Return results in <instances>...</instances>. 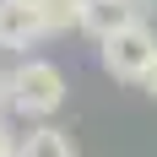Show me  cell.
Masks as SVG:
<instances>
[{"label":"cell","mask_w":157,"mask_h":157,"mask_svg":"<svg viewBox=\"0 0 157 157\" xmlns=\"http://www.w3.org/2000/svg\"><path fill=\"white\" fill-rule=\"evenodd\" d=\"M6 98H11V109L22 114V119H54L65 103V71L54 60H38V54H22V65H16L11 76H6Z\"/></svg>","instance_id":"6da1fadb"},{"label":"cell","mask_w":157,"mask_h":157,"mask_svg":"<svg viewBox=\"0 0 157 157\" xmlns=\"http://www.w3.org/2000/svg\"><path fill=\"white\" fill-rule=\"evenodd\" d=\"M98 60L109 71L114 81H141L157 60V33L152 22H130V27L109 33V38H98Z\"/></svg>","instance_id":"7a4b0ae2"},{"label":"cell","mask_w":157,"mask_h":157,"mask_svg":"<svg viewBox=\"0 0 157 157\" xmlns=\"http://www.w3.org/2000/svg\"><path fill=\"white\" fill-rule=\"evenodd\" d=\"M44 38L49 33H44V16H38V0H0V49L27 54Z\"/></svg>","instance_id":"3957f363"},{"label":"cell","mask_w":157,"mask_h":157,"mask_svg":"<svg viewBox=\"0 0 157 157\" xmlns=\"http://www.w3.org/2000/svg\"><path fill=\"white\" fill-rule=\"evenodd\" d=\"M152 16H157V0H87V11H81V33L109 38V33L130 27V22H152Z\"/></svg>","instance_id":"277c9868"},{"label":"cell","mask_w":157,"mask_h":157,"mask_svg":"<svg viewBox=\"0 0 157 157\" xmlns=\"http://www.w3.org/2000/svg\"><path fill=\"white\" fill-rule=\"evenodd\" d=\"M16 157H76V141H71V130L38 119V125H27V136H16Z\"/></svg>","instance_id":"5b68a950"},{"label":"cell","mask_w":157,"mask_h":157,"mask_svg":"<svg viewBox=\"0 0 157 157\" xmlns=\"http://www.w3.org/2000/svg\"><path fill=\"white\" fill-rule=\"evenodd\" d=\"M81 11H87V0H38V16H44V33H49V38L81 33Z\"/></svg>","instance_id":"8992f818"},{"label":"cell","mask_w":157,"mask_h":157,"mask_svg":"<svg viewBox=\"0 0 157 157\" xmlns=\"http://www.w3.org/2000/svg\"><path fill=\"white\" fill-rule=\"evenodd\" d=\"M0 157H16V130L6 125V114H0Z\"/></svg>","instance_id":"52a82bcc"},{"label":"cell","mask_w":157,"mask_h":157,"mask_svg":"<svg viewBox=\"0 0 157 157\" xmlns=\"http://www.w3.org/2000/svg\"><path fill=\"white\" fill-rule=\"evenodd\" d=\"M141 87H146V92L157 98V60H152V71H146V76H141Z\"/></svg>","instance_id":"ba28073f"},{"label":"cell","mask_w":157,"mask_h":157,"mask_svg":"<svg viewBox=\"0 0 157 157\" xmlns=\"http://www.w3.org/2000/svg\"><path fill=\"white\" fill-rule=\"evenodd\" d=\"M6 109H11V98H6V76H0V114H6Z\"/></svg>","instance_id":"9c48e42d"}]
</instances>
